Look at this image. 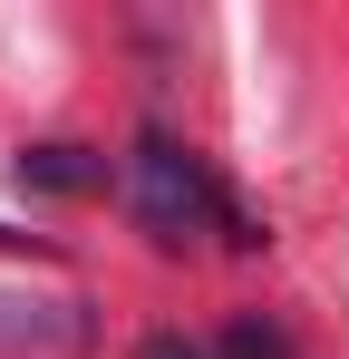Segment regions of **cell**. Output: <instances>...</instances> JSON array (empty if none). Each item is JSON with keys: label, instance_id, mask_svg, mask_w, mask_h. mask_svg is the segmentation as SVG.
I'll return each instance as SVG.
<instances>
[{"label": "cell", "instance_id": "6da1fadb", "mask_svg": "<svg viewBox=\"0 0 349 359\" xmlns=\"http://www.w3.org/2000/svg\"><path fill=\"white\" fill-rule=\"evenodd\" d=\"M126 214H136V233L156 243V252H194V243L262 252V243H272L242 214V194H233L184 136H165V126H146V136L126 146Z\"/></svg>", "mask_w": 349, "mask_h": 359}, {"label": "cell", "instance_id": "7a4b0ae2", "mask_svg": "<svg viewBox=\"0 0 349 359\" xmlns=\"http://www.w3.org/2000/svg\"><path fill=\"white\" fill-rule=\"evenodd\" d=\"M88 311L78 301H39V292H0V359H49V350H88Z\"/></svg>", "mask_w": 349, "mask_h": 359}, {"label": "cell", "instance_id": "3957f363", "mask_svg": "<svg viewBox=\"0 0 349 359\" xmlns=\"http://www.w3.org/2000/svg\"><path fill=\"white\" fill-rule=\"evenodd\" d=\"M20 194H107L116 165L97 156V146H78V136H49V146H20Z\"/></svg>", "mask_w": 349, "mask_h": 359}, {"label": "cell", "instance_id": "277c9868", "mask_svg": "<svg viewBox=\"0 0 349 359\" xmlns=\"http://www.w3.org/2000/svg\"><path fill=\"white\" fill-rule=\"evenodd\" d=\"M214 359H301V350H291L282 320H233L224 340H214Z\"/></svg>", "mask_w": 349, "mask_h": 359}]
</instances>
